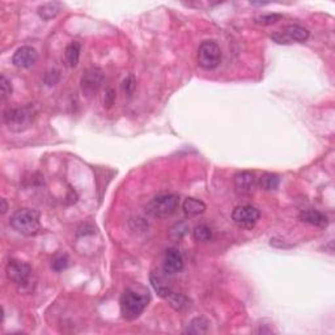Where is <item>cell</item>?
Here are the masks:
<instances>
[{"mask_svg":"<svg viewBox=\"0 0 335 335\" xmlns=\"http://www.w3.org/2000/svg\"><path fill=\"white\" fill-rule=\"evenodd\" d=\"M148 292H138L133 288H127L121 297V313L123 318L132 321L142 315L148 305Z\"/></svg>","mask_w":335,"mask_h":335,"instance_id":"obj_1","label":"cell"},{"mask_svg":"<svg viewBox=\"0 0 335 335\" xmlns=\"http://www.w3.org/2000/svg\"><path fill=\"white\" fill-rule=\"evenodd\" d=\"M37 110L33 105H25L20 107H12L4 111L3 121L9 130L21 132L29 128L36 119Z\"/></svg>","mask_w":335,"mask_h":335,"instance_id":"obj_2","label":"cell"},{"mask_svg":"<svg viewBox=\"0 0 335 335\" xmlns=\"http://www.w3.org/2000/svg\"><path fill=\"white\" fill-rule=\"evenodd\" d=\"M39 212L36 210H20L11 217V226L24 236H36L41 232Z\"/></svg>","mask_w":335,"mask_h":335,"instance_id":"obj_3","label":"cell"},{"mask_svg":"<svg viewBox=\"0 0 335 335\" xmlns=\"http://www.w3.org/2000/svg\"><path fill=\"white\" fill-rule=\"evenodd\" d=\"M180 206V198L174 194H163L153 198L147 206V212L151 216L164 219L169 217L177 211Z\"/></svg>","mask_w":335,"mask_h":335,"instance_id":"obj_4","label":"cell"},{"mask_svg":"<svg viewBox=\"0 0 335 335\" xmlns=\"http://www.w3.org/2000/svg\"><path fill=\"white\" fill-rule=\"evenodd\" d=\"M196 59L198 64L207 71L217 69L221 63V50L219 44L215 41H203L199 44Z\"/></svg>","mask_w":335,"mask_h":335,"instance_id":"obj_5","label":"cell"},{"mask_svg":"<svg viewBox=\"0 0 335 335\" xmlns=\"http://www.w3.org/2000/svg\"><path fill=\"white\" fill-rule=\"evenodd\" d=\"M259 214L258 208L250 205L238 206L232 212V220L236 222V226L243 229H252L258 222Z\"/></svg>","mask_w":335,"mask_h":335,"instance_id":"obj_6","label":"cell"},{"mask_svg":"<svg viewBox=\"0 0 335 335\" xmlns=\"http://www.w3.org/2000/svg\"><path fill=\"white\" fill-rule=\"evenodd\" d=\"M104 83V72L100 69H89L80 80V89L85 97L91 98L98 93Z\"/></svg>","mask_w":335,"mask_h":335,"instance_id":"obj_7","label":"cell"},{"mask_svg":"<svg viewBox=\"0 0 335 335\" xmlns=\"http://www.w3.org/2000/svg\"><path fill=\"white\" fill-rule=\"evenodd\" d=\"M309 38V30L305 28L300 27V25L291 24L287 25L282 33L278 34H273V39L278 43H291V42H305Z\"/></svg>","mask_w":335,"mask_h":335,"instance_id":"obj_8","label":"cell"},{"mask_svg":"<svg viewBox=\"0 0 335 335\" xmlns=\"http://www.w3.org/2000/svg\"><path fill=\"white\" fill-rule=\"evenodd\" d=\"M234 191L238 196H250L257 189V177L253 172H238L233 180Z\"/></svg>","mask_w":335,"mask_h":335,"instance_id":"obj_9","label":"cell"},{"mask_svg":"<svg viewBox=\"0 0 335 335\" xmlns=\"http://www.w3.org/2000/svg\"><path fill=\"white\" fill-rule=\"evenodd\" d=\"M30 273H32L30 266L23 261L12 259L7 264V276H8L9 280H12L16 284H27L29 282Z\"/></svg>","mask_w":335,"mask_h":335,"instance_id":"obj_10","label":"cell"},{"mask_svg":"<svg viewBox=\"0 0 335 335\" xmlns=\"http://www.w3.org/2000/svg\"><path fill=\"white\" fill-rule=\"evenodd\" d=\"M38 53L32 46H21L15 51L12 57V63L17 69H30L37 63Z\"/></svg>","mask_w":335,"mask_h":335,"instance_id":"obj_11","label":"cell"},{"mask_svg":"<svg viewBox=\"0 0 335 335\" xmlns=\"http://www.w3.org/2000/svg\"><path fill=\"white\" fill-rule=\"evenodd\" d=\"M184 267V258L182 254L174 248H170L165 252V259H164V273L173 275L182 270Z\"/></svg>","mask_w":335,"mask_h":335,"instance_id":"obj_12","label":"cell"},{"mask_svg":"<svg viewBox=\"0 0 335 335\" xmlns=\"http://www.w3.org/2000/svg\"><path fill=\"white\" fill-rule=\"evenodd\" d=\"M300 220L306 224H310V226L318 227V228H325L329 224V219L325 214H322L321 211L313 210V208H309V210H304L300 212Z\"/></svg>","mask_w":335,"mask_h":335,"instance_id":"obj_13","label":"cell"},{"mask_svg":"<svg viewBox=\"0 0 335 335\" xmlns=\"http://www.w3.org/2000/svg\"><path fill=\"white\" fill-rule=\"evenodd\" d=\"M182 210H184V214L187 217H194L205 212L206 205L199 199L187 198L185 199L184 205H182Z\"/></svg>","mask_w":335,"mask_h":335,"instance_id":"obj_14","label":"cell"},{"mask_svg":"<svg viewBox=\"0 0 335 335\" xmlns=\"http://www.w3.org/2000/svg\"><path fill=\"white\" fill-rule=\"evenodd\" d=\"M60 11V4L57 2H49V3L42 4L38 7V16L44 21H49L51 18L57 17Z\"/></svg>","mask_w":335,"mask_h":335,"instance_id":"obj_15","label":"cell"},{"mask_svg":"<svg viewBox=\"0 0 335 335\" xmlns=\"http://www.w3.org/2000/svg\"><path fill=\"white\" fill-rule=\"evenodd\" d=\"M151 283L153 285L154 291L158 292L161 297H168L170 294H172V289L168 284H166L165 279L161 275H159L158 273H152L151 274Z\"/></svg>","mask_w":335,"mask_h":335,"instance_id":"obj_16","label":"cell"},{"mask_svg":"<svg viewBox=\"0 0 335 335\" xmlns=\"http://www.w3.org/2000/svg\"><path fill=\"white\" fill-rule=\"evenodd\" d=\"M208 326H210V322L205 317H196L190 321L185 330V334H205L208 330Z\"/></svg>","mask_w":335,"mask_h":335,"instance_id":"obj_17","label":"cell"},{"mask_svg":"<svg viewBox=\"0 0 335 335\" xmlns=\"http://www.w3.org/2000/svg\"><path fill=\"white\" fill-rule=\"evenodd\" d=\"M81 53V44L77 41L71 42V43L65 48V59L69 62L70 67H76L79 59H80Z\"/></svg>","mask_w":335,"mask_h":335,"instance_id":"obj_18","label":"cell"},{"mask_svg":"<svg viewBox=\"0 0 335 335\" xmlns=\"http://www.w3.org/2000/svg\"><path fill=\"white\" fill-rule=\"evenodd\" d=\"M279 184H280V180H279L278 175L273 174V173H264L259 178V186L263 190H267V191L276 190L279 187Z\"/></svg>","mask_w":335,"mask_h":335,"instance_id":"obj_19","label":"cell"},{"mask_svg":"<svg viewBox=\"0 0 335 335\" xmlns=\"http://www.w3.org/2000/svg\"><path fill=\"white\" fill-rule=\"evenodd\" d=\"M193 237L196 242H207L212 237V231L208 226L206 224H199L194 228L193 231Z\"/></svg>","mask_w":335,"mask_h":335,"instance_id":"obj_20","label":"cell"},{"mask_svg":"<svg viewBox=\"0 0 335 335\" xmlns=\"http://www.w3.org/2000/svg\"><path fill=\"white\" fill-rule=\"evenodd\" d=\"M166 299L169 300L170 306L178 311L182 310V309H185L187 305H189V300H187L186 297L181 294H174V292H172V294L166 297Z\"/></svg>","mask_w":335,"mask_h":335,"instance_id":"obj_21","label":"cell"},{"mask_svg":"<svg viewBox=\"0 0 335 335\" xmlns=\"http://www.w3.org/2000/svg\"><path fill=\"white\" fill-rule=\"evenodd\" d=\"M280 18H282V15H278V13H270V15L258 16V17H255L254 21L257 23V24L267 27V25L276 24Z\"/></svg>","mask_w":335,"mask_h":335,"instance_id":"obj_22","label":"cell"},{"mask_svg":"<svg viewBox=\"0 0 335 335\" xmlns=\"http://www.w3.org/2000/svg\"><path fill=\"white\" fill-rule=\"evenodd\" d=\"M0 92H2V100L3 101L12 95V83L4 75H2V80H0Z\"/></svg>","mask_w":335,"mask_h":335,"instance_id":"obj_23","label":"cell"},{"mask_svg":"<svg viewBox=\"0 0 335 335\" xmlns=\"http://www.w3.org/2000/svg\"><path fill=\"white\" fill-rule=\"evenodd\" d=\"M69 257L65 254H62V255H58L57 258L54 259L53 263H51V267H53L54 270L55 271H63L65 270L67 267H69Z\"/></svg>","mask_w":335,"mask_h":335,"instance_id":"obj_24","label":"cell"},{"mask_svg":"<svg viewBox=\"0 0 335 335\" xmlns=\"http://www.w3.org/2000/svg\"><path fill=\"white\" fill-rule=\"evenodd\" d=\"M122 91H123L128 97L132 96L133 91H135V80H133V76L130 75V76H127L125 80L122 81Z\"/></svg>","mask_w":335,"mask_h":335,"instance_id":"obj_25","label":"cell"},{"mask_svg":"<svg viewBox=\"0 0 335 335\" xmlns=\"http://www.w3.org/2000/svg\"><path fill=\"white\" fill-rule=\"evenodd\" d=\"M59 77H60V75H59V71H50V72H48V74L44 75V84H46V85H49V86H53V85H55V84L58 83V81H59Z\"/></svg>","mask_w":335,"mask_h":335,"instance_id":"obj_26","label":"cell"},{"mask_svg":"<svg viewBox=\"0 0 335 335\" xmlns=\"http://www.w3.org/2000/svg\"><path fill=\"white\" fill-rule=\"evenodd\" d=\"M186 231H187V228L184 222H178V224H175V226L172 228L170 234H172L173 237H174V240H180V238H181L182 236L186 233Z\"/></svg>","mask_w":335,"mask_h":335,"instance_id":"obj_27","label":"cell"},{"mask_svg":"<svg viewBox=\"0 0 335 335\" xmlns=\"http://www.w3.org/2000/svg\"><path fill=\"white\" fill-rule=\"evenodd\" d=\"M114 100H116V93H114V91L111 88H107L106 91H105L104 96V106L106 105L107 107H110L113 105Z\"/></svg>","mask_w":335,"mask_h":335,"instance_id":"obj_28","label":"cell"},{"mask_svg":"<svg viewBox=\"0 0 335 335\" xmlns=\"http://www.w3.org/2000/svg\"><path fill=\"white\" fill-rule=\"evenodd\" d=\"M7 208H8V206H7V202L6 199H2V214H6L7 212Z\"/></svg>","mask_w":335,"mask_h":335,"instance_id":"obj_29","label":"cell"}]
</instances>
